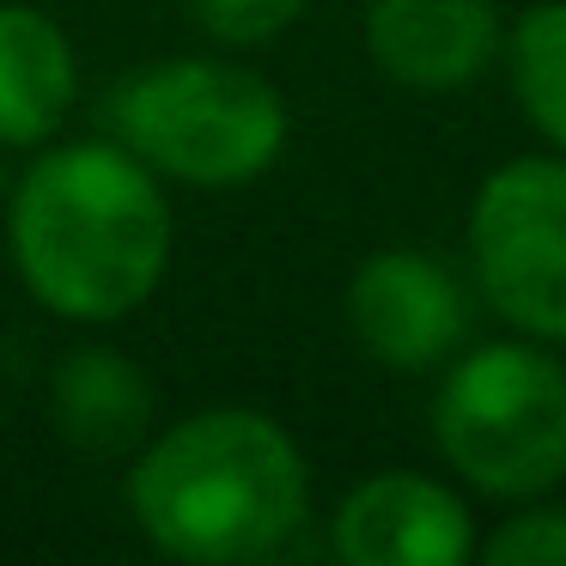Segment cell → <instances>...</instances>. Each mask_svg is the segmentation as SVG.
<instances>
[{
	"mask_svg": "<svg viewBox=\"0 0 566 566\" xmlns=\"http://www.w3.org/2000/svg\"><path fill=\"white\" fill-rule=\"evenodd\" d=\"M475 548L493 566H566V505H524Z\"/></svg>",
	"mask_w": 566,
	"mask_h": 566,
	"instance_id": "cell-13",
	"label": "cell"
},
{
	"mask_svg": "<svg viewBox=\"0 0 566 566\" xmlns=\"http://www.w3.org/2000/svg\"><path fill=\"white\" fill-rule=\"evenodd\" d=\"M50 415L80 451H128L153 420V384L116 347H74L50 378Z\"/></svg>",
	"mask_w": 566,
	"mask_h": 566,
	"instance_id": "cell-10",
	"label": "cell"
},
{
	"mask_svg": "<svg viewBox=\"0 0 566 566\" xmlns=\"http://www.w3.org/2000/svg\"><path fill=\"white\" fill-rule=\"evenodd\" d=\"M7 250L43 311L111 323L147 305L171 262V201L123 140L50 147L13 189Z\"/></svg>",
	"mask_w": 566,
	"mask_h": 566,
	"instance_id": "cell-1",
	"label": "cell"
},
{
	"mask_svg": "<svg viewBox=\"0 0 566 566\" xmlns=\"http://www.w3.org/2000/svg\"><path fill=\"white\" fill-rule=\"evenodd\" d=\"M432 444L488 500H542L566 481V366L542 342H481L439 378Z\"/></svg>",
	"mask_w": 566,
	"mask_h": 566,
	"instance_id": "cell-4",
	"label": "cell"
},
{
	"mask_svg": "<svg viewBox=\"0 0 566 566\" xmlns=\"http://www.w3.org/2000/svg\"><path fill=\"white\" fill-rule=\"evenodd\" d=\"M329 548L347 566H463L475 554V517L444 481L384 469L335 505Z\"/></svg>",
	"mask_w": 566,
	"mask_h": 566,
	"instance_id": "cell-7",
	"label": "cell"
},
{
	"mask_svg": "<svg viewBox=\"0 0 566 566\" xmlns=\"http://www.w3.org/2000/svg\"><path fill=\"white\" fill-rule=\"evenodd\" d=\"M0 177H7V171H0Z\"/></svg>",
	"mask_w": 566,
	"mask_h": 566,
	"instance_id": "cell-14",
	"label": "cell"
},
{
	"mask_svg": "<svg viewBox=\"0 0 566 566\" xmlns=\"http://www.w3.org/2000/svg\"><path fill=\"white\" fill-rule=\"evenodd\" d=\"M80 98L67 31L43 7L0 0V147H43Z\"/></svg>",
	"mask_w": 566,
	"mask_h": 566,
	"instance_id": "cell-9",
	"label": "cell"
},
{
	"mask_svg": "<svg viewBox=\"0 0 566 566\" xmlns=\"http://www.w3.org/2000/svg\"><path fill=\"white\" fill-rule=\"evenodd\" d=\"M311 0H189L196 25L208 31L213 43H232V50H256V43H274Z\"/></svg>",
	"mask_w": 566,
	"mask_h": 566,
	"instance_id": "cell-12",
	"label": "cell"
},
{
	"mask_svg": "<svg viewBox=\"0 0 566 566\" xmlns=\"http://www.w3.org/2000/svg\"><path fill=\"white\" fill-rule=\"evenodd\" d=\"M469 269L493 317L530 342H566V153L505 159L469 201Z\"/></svg>",
	"mask_w": 566,
	"mask_h": 566,
	"instance_id": "cell-5",
	"label": "cell"
},
{
	"mask_svg": "<svg viewBox=\"0 0 566 566\" xmlns=\"http://www.w3.org/2000/svg\"><path fill=\"white\" fill-rule=\"evenodd\" d=\"M512 98L554 153H566V0H542L505 31Z\"/></svg>",
	"mask_w": 566,
	"mask_h": 566,
	"instance_id": "cell-11",
	"label": "cell"
},
{
	"mask_svg": "<svg viewBox=\"0 0 566 566\" xmlns=\"http://www.w3.org/2000/svg\"><path fill=\"white\" fill-rule=\"evenodd\" d=\"M128 512L159 554L189 566L269 560L311 512V469L262 408H201L128 469Z\"/></svg>",
	"mask_w": 566,
	"mask_h": 566,
	"instance_id": "cell-2",
	"label": "cell"
},
{
	"mask_svg": "<svg viewBox=\"0 0 566 566\" xmlns=\"http://www.w3.org/2000/svg\"><path fill=\"white\" fill-rule=\"evenodd\" d=\"M505 31L493 0H366V55L390 86L420 98L469 92Z\"/></svg>",
	"mask_w": 566,
	"mask_h": 566,
	"instance_id": "cell-8",
	"label": "cell"
},
{
	"mask_svg": "<svg viewBox=\"0 0 566 566\" xmlns=\"http://www.w3.org/2000/svg\"><path fill=\"white\" fill-rule=\"evenodd\" d=\"M347 329L378 366L427 371L457 354L469 298L457 274L427 250H371L347 281Z\"/></svg>",
	"mask_w": 566,
	"mask_h": 566,
	"instance_id": "cell-6",
	"label": "cell"
},
{
	"mask_svg": "<svg viewBox=\"0 0 566 566\" xmlns=\"http://www.w3.org/2000/svg\"><path fill=\"white\" fill-rule=\"evenodd\" d=\"M111 128L147 171L189 189H244L286 153L293 116L262 74L213 55H171L116 86Z\"/></svg>",
	"mask_w": 566,
	"mask_h": 566,
	"instance_id": "cell-3",
	"label": "cell"
}]
</instances>
